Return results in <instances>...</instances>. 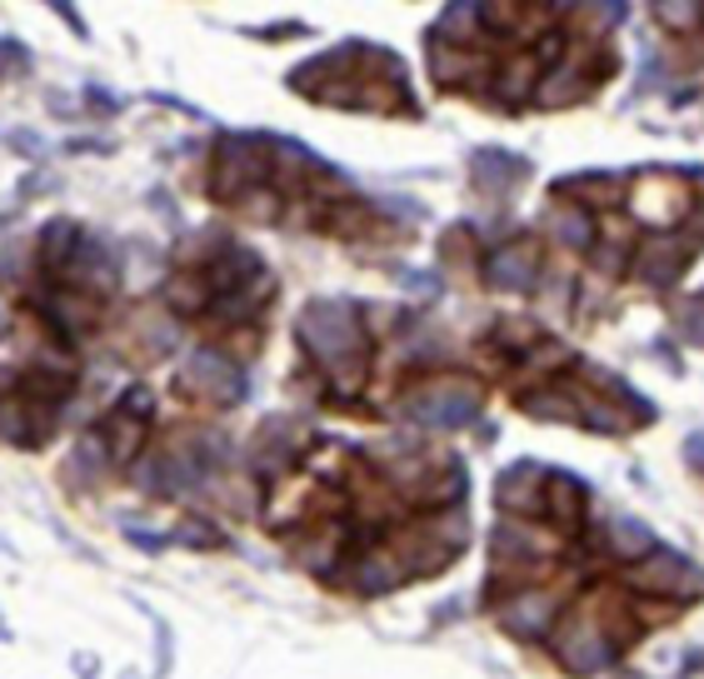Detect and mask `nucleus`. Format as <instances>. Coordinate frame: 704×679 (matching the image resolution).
Segmentation results:
<instances>
[{"instance_id":"f257e3e1","label":"nucleus","mask_w":704,"mask_h":679,"mask_svg":"<svg viewBox=\"0 0 704 679\" xmlns=\"http://www.w3.org/2000/svg\"><path fill=\"white\" fill-rule=\"evenodd\" d=\"M300 335L310 340L315 355L336 370H340V360L360 350V325H355V315H350V305H315V310L305 315Z\"/></svg>"},{"instance_id":"9d476101","label":"nucleus","mask_w":704,"mask_h":679,"mask_svg":"<svg viewBox=\"0 0 704 679\" xmlns=\"http://www.w3.org/2000/svg\"><path fill=\"white\" fill-rule=\"evenodd\" d=\"M684 330H690L694 340H704V305H700V310H690V315H684Z\"/></svg>"},{"instance_id":"20e7f679","label":"nucleus","mask_w":704,"mask_h":679,"mask_svg":"<svg viewBox=\"0 0 704 679\" xmlns=\"http://www.w3.org/2000/svg\"><path fill=\"white\" fill-rule=\"evenodd\" d=\"M490 281L499 291H525L535 281V250L530 245H515V250H499L495 265H490Z\"/></svg>"},{"instance_id":"7ed1b4c3","label":"nucleus","mask_w":704,"mask_h":679,"mask_svg":"<svg viewBox=\"0 0 704 679\" xmlns=\"http://www.w3.org/2000/svg\"><path fill=\"white\" fill-rule=\"evenodd\" d=\"M650 590H670V594H694V590H704V574L694 570L690 560H680V555H670V550H660V560L650 565Z\"/></svg>"},{"instance_id":"1a4fd4ad","label":"nucleus","mask_w":704,"mask_h":679,"mask_svg":"<svg viewBox=\"0 0 704 679\" xmlns=\"http://www.w3.org/2000/svg\"><path fill=\"white\" fill-rule=\"evenodd\" d=\"M560 236L570 240V245H590V226H585V216H560Z\"/></svg>"},{"instance_id":"39448f33","label":"nucleus","mask_w":704,"mask_h":679,"mask_svg":"<svg viewBox=\"0 0 704 679\" xmlns=\"http://www.w3.org/2000/svg\"><path fill=\"white\" fill-rule=\"evenodd\" d=\"M690 255V245H684V240H664V245H650L645 250V260H639V265H645V281L650 285H670L674 275H680V260Z\"/></svg>"},{"instance_id":"f03ea898","label":"nucleus","mask_w":704,"mask_h":679,"mask_svg":"<svg viewBox=\"0 0 704 679\" xmlns=\"http://www.w3.org/2000/svg\"><path fill=\"white\" fill-rule=\"evenodd\" d=\"M475 390H460V385H430L425 395H415L410 410L420 415L425 425H460L475 415Z\"/></svg>"},{"instance_id":"423d86ee","label":"nucleus","mask_w":704,"mask_h":679,"mask_svg":"<svg viewBox=\"0 0 704 679\" xmlns=\"http://www.w3.org/2000/svg\"><path fill=\"white\" fill-rule=\"evenodd\" d=\"M564 655L574 659V669H600L609 659V645H605V635H600L595 625H580V635L564 645Z\"/></svg>"},{"instance_id":"6e6552de","label":"nucleus","mask_w":704,"mask_h":679,"mask_svg":"<svg viewBox=\"0 0 704 679\" xmlns=\"http://www.w3.org/2000/svg\"><path fill=\"white\" fill-rule=\"evenodd\" d=\"M615 539H625L619 555H650L654 550V535L639 525V519H615Z\"/></svg>"},{"instance_id":"0eeeda50","label":"nucleus","mask_w":704,"mask_h":679,"mask_svg":"<svg viewBox=\"0 0 704 679\" xmlns=\"http://www.w3.org/2000/svg\"><path fill=\"white\" fill-rule=\"evenodd\" d=\"M550 610H554L550 600H540V594H525V600H515V604L505 610V625L520 629V635H530V629H544V625H550Z\"/></svg>"}]
</instances>
